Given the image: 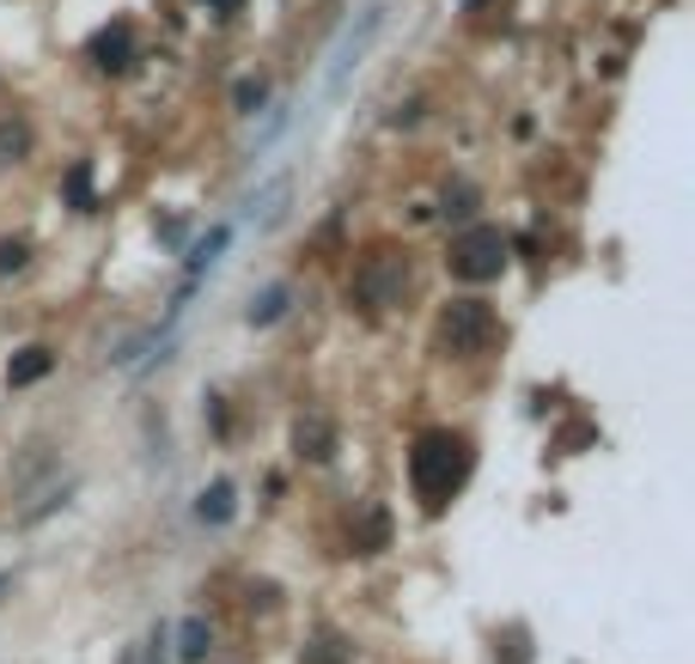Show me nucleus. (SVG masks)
<instances>
[{
	"instance_id": "7ed1b4c3",
	"label": "nucleus",
	"mask_w": 695,
	"mask_h": 664,
	"mask_svg": "<svg viewBox=\"0 0 695 664\" xmlns=\"http://www.w3.org/2000/svg\"><path fill=\"white\" fill-rule=\"evenodd\" d=\"M495 341V312L482 300H452L439 312V348L446 353H482Z\"/></svg>"
},
{
	"instance_id": "9d476101",
	"label": "nucleus",
	"mask_w": 695,
	"mask_h": 664,
	"mask_svg": "<svg viewBox=\"0 0 695 664\" xmlns=\"http://www.w3.org/2000/svg\"><path fill=\"white\" fill-rule=\"evenodd\" d=\"M202 524H226V519H232V482H214L208 488V494H202Z\"/></svg>"
},
{
	"instance_id": "6ab92c4d",
	"label": "nucleus",
	"mask_w": 695,
	"mask_h": 664,
	"mask_svg": "<svg viewBox=\"0 0 695 664\" xmlns=\"http://www.w3.org/2000/svg\"><path fill=\"white\" fill-rule=\"evenodd\" d=\"M25 269V244H0V274H13Z\"/></svg>"
},
{
	"instance_id": "412c9836",
	"label": "nucleus",
	"mask_w": 695,
	"mask_h": 664,
	"mask_svg": "<svg viewBox=\"0 0 695 664\" xmlns=\"http://www.w3.org/2000/svg\"><path fill=\"white\" fill-rule=\"evenodd\" d=\"M208 7H220V13H238V7H245V0H208Z\"/></svg>"
},
{
	"instance_id": "aec40b11",
	"label": "nucleus",
	"mask_w": 695,
	"mask_h": 664,
	"mask_svg": "<svg viewBox=\"0 0 695 664\" xmlns=\"http://www.w3.org/2000/svg\"><path fill=\"white\" fill-rule=\"evenodd\" d=\"M0 153H25V129H0Z\"/></svg>"
},
{
	"instance_id": "0eeeda50",
	"label": "nucleus",
	"mask_w": 695,
	"mask_h": 664,
	"mask_svg": "<svg viewBox=\"0 0 695 664\" xmlns=\"http://www.w3.org/2000/svg\"><path fill=\"white\" fill-rule=\"evenodd\" d=\"M93 62L105 67V74H122V67H134V31L129 25H105L93 37Z\"/></svg>"
},
{
	"instance_id": "f03ea898",
	"label": "nucleus",
	"mask_w": 695,
	"mask_h": 664,
	"mask_svg": "<svg viewBox=\"0 0 695 664\" xmlns=\"http://www.w3.org/2000/svg\"><path fill=\"white\" fill-rule=\"evenodd\" d=\"M507 232H500V226H470V232L464 238H452V274H458V281H495L500 269H507Z\"/></svg>"
},
{
	"instance_id": "9b49d317",
	"label": "nucleus",
	"mask_w": 695,
	"mask_h": 664,
	"mask_svg": "<svg viewBox=\"0 0 695 664\" xmlns=\"http://www.w3.org/2000/svg\"><path fill=\"white\" fill-rule=\"evenodd\" d=\"M226 238H232V232H226V226H214V232L202 238L196 250H189V281H196L202 269H214V257H220V250H226Z\"/></svg>"
},
{
	"instance_id": "dca6fc26",
	"label": "nucleus",
	"mask_w": 695,
	"mask_h": 664,
	"mask_svg": "<svg viewBox=\"0 0 695 664\" xmlns=\"http://www.w3.org/2000/svg\"><path fill=\"white\" fill-rule=\"evenodd\" d=\"M446 214H452V220H470V214H476V189H470V183L446 189Z\"/></svg>"
},
{
	"instance_id": "1a4fd4ad",
	"label": "nucleus",
	"mask_w": 695,
	"mask_h": 664,
	"mask_svg": "<svg viewBox=\"0 0 695 664\" xmlns=\"http://www.w3.org/2000/svg\"><path fill=\"white\" fill-rule=\"evenodd\" d=\"M177 658H184V664L208 658V622H202V616H189V622H184V634H177Z\"/></svg>"
},
{
	"instance_id": "f257e3e1",
	"label": "nucleus",
	"mask_w": 695,
	"mask_h": 664,
	"mask_svg": "<svg viewBox=\"0 0 695 664\" xmlns=\"http://www.w3.org/2000/svg\"><path fill=\"white\" fill-rule=\"evenodd\" d=\"M409 482H415V500H421V507L439 512L464 482H470V439H464V433H452V427L421 433L415 451H409Z\"/></svg>"
},
{
	"instance_id": "4468645a",
	"label": "nucleus",
	"mask_w": 695,
	"mask_h": 664,
	"mask_svg": "<svg viewBox=\"0 0 695 664\" xmlns=\"http://www.w3.org/2000/svg\"><path fill=\"white\" fill-rule=\"evenodd\" d=\"M287 312V287H269L263 300H250V324H275Z\"/></svg>"
},
{
	"instance_id": "2eb2a0df",
	"label": "nucleus",
	"mask_w": 695,
	"mask_h": 664,
	"mask_svg": "<svg viewBox=\"0 0 695 664\" xmlns=\"http://www.w3.org/2000/svg\"><path fill=\"white\" fill-rule=\"evenodd\" d=\"M305 664H348V652H341V640H312V646H305Z\"/></svg>"
},
{
	"instance_id": "a211bd4d",
	"label": "nucleus",
	"mask_w": 695,
	"mask_h": 664,
	"mask_svg": "<svg viewBox=\"0 0 695 664\" xmlns=\"http://www.w3.org/2000/svg\"><path fill=\"white\" fill-rule=\"evenodd\" d=\"M141 664H165V628H153V634H146V652H141Z\"/></svg>"
},
{
	"instance_id": "4be33fe9",
	"label": "nucleus",
	"mask_w": 695,
	"mask_h": 664,
	"mask_svg": "<svg viewBox=\"0 0 695 664\" xmlns=\"http://www.w3.org/2000/svg\"><path fill=\"white\" fill-rule=\"evenodd\" d=\"M482 7H495V0H464V13H482Z\"/></svg>"
},
{
	"instance_id": "6e6552de",
	"label": "nucleus",
	"mask_w": 695,
	"mask_h": 664,
	"mask_svg": "<svg viewBox=\"0 0 695 664\" xmlns=\"http://www.w3.org/2000/svg\"><path fill=\"white\" fill-rule=\"evenodd\" d=\"M50 366H55V353H50V348H25L13 366H7V384H13V391H25V384L50 378Z\"/></svg>"
},
{
	"instance_id": "ddd939ff",
	"label": "nucleus",
	"mask_w": 695,
	"mask_h": 664,
	"mask_svg": "<svg viewBox=\"0 0 695 664\" xmlns=\"http://www.w3.org/2000/svg\"><path fill=\"white\" fill-rule=\"evenodd\" d=\"M67 202H74L79 214H93V165H74V171H67Z\"/></svg>"
},
{
	"instance_id": "423d86ee",
	"label": "nucleus",
	"mask_w": 695,
	"mask_h": 664,
	"mask_svg": "<svg viewBox=\"0 0 695 664\" xmlns=\"http://www.w3.org/2000/svg\"><path fill=\"white\" fill-rule=\"evenodd\" d=\"M293 451H300L305 464H329V457H336V427H329V415L293 421Z\"/></svg>"
},
{
	"instance_id": "20e7f679",
	"label": "nucleus",
	"mask_w": 695,
	"mask_h": 664,
	"mask_svg": "<svg viewBox=\"0 0 695 664\" xmlns=\"http://www.w3.org/2000/svg\"><path fill=\"white\" fill-rule=\"evenodd\" d=\"M409 293V262L403 257H367L355 269V300L367 305V312H391V305H403Z\"/></svg>"
},
{
	"instance_id": "f3484780",
	"label": "nucleus",
	"mask_w": 695,
	"mask_h": 664,
	"mask_svg": "<svg viewBox=\"0 0 695 664\" xmlns=\"http://www.w3.org/2000/svg\"><path fill=\"white\" fill-rule=\"evenodd\" d=\"M232 105H238V110H257V105H263V79H238Z\"/></svg>"
},
{
	"instance_id": "f8f14e48",
	"label": "nucleus",
	"mask_w": 695,
	"mask_h": 664,
	"mask_svg": "<svg viewBox=\"0 0 695 664\" xmlns=\"http://www.w3.org/2000/svg\"><path fill=\"white\" fill-rule=\"evenodd\" d=\"M384 543H391V519H384L379 507H367V519H360V543H355V548H367V555H372V548H384Z\"/></svg>"
},
{
	"instance_id": "39448f33",
	"label": "nucleus",
	"mask_w": 695,
	"mask_h": 664,
	"mask_svg": "<svg viewBox=\"0 0 695 664\" xmlns=\"http://www.w3.org/2000/svg\"><path fill=\"white\" fill-rule=\"evenodd\" d=\"M379 25H384V13H379V7H367V13H360V25H348L336 37V50H329V74H324V91H329V98L348 86V74L360 67V55H367L372 37H379Z\"/></svg>"
}]
</instances>
